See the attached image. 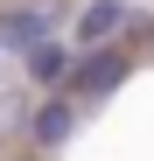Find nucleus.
<instances>
[{
  "instance_id": "1",
  "label": "nucleus",
  "mask_w": 154,
  "mask_h": 161,
  "mask_svg": "<svg viewBox=\"0 0 154 161\" xmlns=\"http://www.w3.org/2000/svg\"><path fill=\"white\" fill-rule=\"evenodd\" d=\"M56 21H63V0H7L0 7V49L35 56V49L56 42Z\"/></svg>"
},
{
  "instance_id": "6",
  "label": "nucleus",
  "mask_w": 154,
  "mask_h": 161,
  "mask_svg": "<svg viewBox=\"0 0 154 161\" xmlns=\"http://www.w3.org/2000/svg\"><path fill=\"white\" fill-rule=\"evenodd\" d=\"M35 112H28V105H21V98H0V133H14V126H28Z\"/></svg>"
},
{
  "instance_id": "5",
  "label": "nucleus",
  "mask_w": 154,
  "mask_h": 161,
  "mask_svg": "<svg viewBox=\"0 0 154 161\" xmlns=\"http://www.w3.org/2000/svg\"><path fill=\"white\" fill-rule=\"evenodd\" d=\"M70 77H77V49L70 42H49V49L28 56V84L49 91V98H70Z\"/></svg>"
},
{
  "instance_id": "7",
  "label": "nucleus",
  "mask_w": 154,
  "mask_h": 161,
  "mask_svg": "<svg viewBox=\"0 0 154 161\" xmlns=\"http://www.w3.org/2000/svg\"><path fill=\"white\" fill-rule=\"evenodd\" d=\"M14 161H42V154H14Z\"/></svg>"
},
{
  "instance_id": "3",
  "label": "nucleus",
  "mask_w": 154,
  "mask_h": 161,
  "mask_svg": "<svg viewBox=\"0 0 154 161\" xmlns=\"http://www.w3.org/2000/svg\"><path fill=\"white\" fill-rule=\"evenodd\" d=\"M133 0H84V7H77V42L84 49H112V35H126L133 28Z\"/></svg>"
},
{
  "instance_id": "4",
  "label": "nucleus",
  "mask_w": 154,
  "mask_h": 161,
  "mask_svg": "<svg viewBox=\"0 0 154 161\" xmlns=\"http://www.w3.org/2000/svg\"><path fill=\"white\" fill-rule=\"evenodd\" d=\"M77 112H84L77 98H42V105H35V119H28V140H35V154L63 147L70 133H77Z\"/></svg>"
},
{
  "instance_id": "2",
  "label": "nucleus",
  "mask_w": 154,
  "mask_h": 161,
  "mask_svg": "<svg viewBox=\"0 0 154 161\" xmlns=\"http://www.w3.org/2000/svg\"><path fill=\"white\" fill-rule=\"evenodd\" d=\"M119 84H126V56L119 49H84L77 56V77H70V98L77 105H105Z\"/></svg>"
}]
</instances>
